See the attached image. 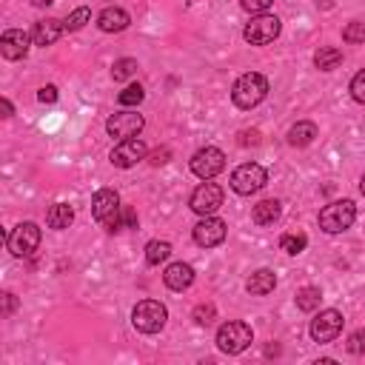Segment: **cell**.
Instances as JSON below:
<instances>
[{
    "label": "cell",
    "instance_id": "obj_39",
    "mask_svg": "<svg viewBox=\"0 0 365 365\" xmlns=\"http://www.w3.org/2000/svg\"><path fill=\"white\" fill-rule=\"evenodd\" d=\"M14 308H17V297H14L11 291H6V294H3V317H11Z\"/></svg>",
    "mask_w": 365,
    "mask_h": 365
},
{
    "label": "cell",
    "instance_id": "obj_34",
    "mask_svg": "<svg viewBox=\"0 0 365 365\" xmlns=\"http://www.w3.org/2000/svg\"><path fill=\"white\" fill-rule=\"evenodd\" d=\"M271 3H274V0H240V6H242L245 11H251V14H265Z\"/></svg>",
    "mask_w": 365,
    "mask_h": 365
},
{
    "label": "cell",
    "instance_id": "obj_20",
    "mask_svg": "<svg viewBox=\"0 0 365 365\" xmlns=\"http://www.w3.org/2000/svg\"><path fill=\"white\" fill-rule=\"evenodd\" d=\"M288 145H294V148H305V145H311L314 143V137H317V123H311V120H299V123H294L291 128H288Z\"/></svg>",
    "mask_w": 365,
    "mask_h": 365
},
{
    "label": "cell",
    "instance_id": "obj_16",
    "mask_svg": "<svg viewBox=\"0 0 365 365\" xmlns=\"http://www.w3.org/2000/svg\"><path fill=\"white\" fill-rule=\"evenodd\" d=\"M117 211H120V194H117L114 188H100V191L91 197V214H94L97 222L108 220V217L117 214Z\"/></svg>",
    "mask_w": 365,
    "mask_h": 365
},
{
    "label": "cell",
    "instance_id": "obj_8",
    "mask_svg": "<svg viewBox=\"0 0 365 365\" xmlns=\"http://www.w3.org/2000/svg\"><path fill=\"white\" fill-rule=\"evenodd\" d=\"M342 325H345V319H342V314L336 311V308H325V311H319L314 319H311V328H308V334H311V339L314 342H334L339 334H342Z\"/></svg>",
    "mask_w": 365,
    "mask_h": 365
},
{
    "label": "cell",
    "instance_id": "obj_21",
    "mask_svg": "<svg viewBox=\"0 0 365 365\" xmlns=\"http://www.w3.org/2000/svg\"><path fill=\"white\" fill-rule=\"evenodd\" d=\"M74 222V208L68 202H54L48 211H46V225L54 228V231H63Z\"/></svg>",
    "mask_w": 365,
    "mask_h": 365
},
{
    "label": "cell",
    "instance_id": "obj_3",
    "mask_svg": "<svg viewBox=\"0 0 365 365\" xmlns=\"http://www.w3.org/2000/svg\"><path fill=\"white\" fill-rule=\"evenodd\" d=\"M356 220V205L354 200H336V202H328L322 211H319V228L325 234H342L354 225Z\"/></svg>",
    "mask_w": 365,
    "mask_h": 365
},
{
    "label": "cell",
    "instance_id": "obj_2",
    "mask_svg": "<svg viewBox=\"0 0 365 365\" xmlns=\"http://www.w3.org/2000/svg\"><path fill=\"white\" fill-rule=\"evenodd\" d=\"M214 342H217V348L222 354H242L254 342V331L242 319H228V322H222L217 328V339Z\"/></svg>",
    "mask_w": 365,
    "mask_h": 365
},
{
    "label": "cell",
    "instance_id": "obj_4",
    "mask_svg": "<svg viewBox=\"0 0 365 365\" xmlns=\"http://www.w3.org/2000/svg\"><path fill=\"white\" fill-rule=\"evenodd\" d=\"M165 319H168V311L157 299H140L134 305V311H131V322H134V328L140 334H157V331H163Z\"/></svg>",
    "mask_w": 365,
    "mask_h": 365
},
{
    "label": "cell",
    "instance_id": "obj_36",
    "mask_svg": "<svg viewBox=\"0 0 365 365\" xmlns=\"http://www.w3.org/2000/svg\"><path fill=\"white\" fill-rule=\"evenodd\" d=\"M37 100L40 103H57V86H43L37 91Z\"/></svg>",
    "mask_w": 365,
    "mask_h": 365
},
{
    "label": "cell",
    "instance_id": "obj_23",
    "mask_svg": "<svg viewBox=\"0 0 365 365\" xmlns=\"http://www.w3.org/2000/svg\"><path fill=\"white\" fill-rule=\"evenodd\" d=\"M339 63H342V51H339L336 46H322V48L314 54V66H317L319 71H334Z\"/></svg>",
    "mask_w": 365,
    "mask_h": 365
},
{
    "label": "cell",
    "instance_id": "obj_37",
    "mask_svg": "<svg viewBox=\"0 0 365 365\" xmlns=\"http://www.w3.org/2000/svg\"><path fill=\"white\" fill-rule=\"evenodd\" d=\"M168 157H171V148H157V151L148 154V163L151 165H163V163H168Z\"/></svg>",
    "mask_w": 365,
    "mask_h": 365
},
{
    "label": "cell",
    "instance_id": "obj_13",
    "mask_svg": "<svg viewBox=\"0 0 365 365\" xmlns=\"http://www.w3.org/2000/svg\"><path fill=\"white\" fill-rule=\"evenodd\" d=\"M225 234H228L225 220H220V217H214V214L202 217V220L194 225V242L202 245V248H217V245L225 240Z\"/></svg>",
    "mask_w": 365,
    "mask_h": 365
},
{
    "label": "cell",
    "instance_id": "obj_7",
    "mask_svg": "<svg viewBox=\"0 0 365 365\" xmlns=\"http://www.w3.org/2000/svg\"><path fill=\"white\" fill-rule=\"evenodd\" d=\"M265 182H268V171L259 163H242V165H237L231 171V188L237 194H242V197L259 191Z\"/></svg>",
    "mask_w": 365,
    "mask_h": 365
},
{
    "label": "cell",
    "instance_id": "obj_31",
    "mask_svg": "<svg viewBox=\"0 0 365 365\" xmlns=\"http://www.w3.org/2000/svg\"><path fill=\"white\" fill-rule=\"evenodd\" d=\"M342 40H345V43H365V23H359V20L348 23V26L342 29Z\"/></svg>",
    "mask_w": 365,
    "mask_h": 365
},
{
    "label": "cell",
    "instance_id": "obj_28",
    "mask_svg": "<svg viewBox=\"0 0 365 365\" xmlns=\"http://www.w3.org/2000/svg\"><path fill=\"white\" fill-rule=\"evenodd\" d=\"M88 20H91V9H88V6H80V9H74V11L63 20V26H66V31H80Z\"/></svg>",
    "mask_w": 365,
    "mask_h": 365
},
{
    "label": "cell",
    "instance_id": "obj_10",
    "mask_svg": "<svg viewBox=\"0 0 365 365\" xmlns=\"http://www.w3.org/2000/svg\"><path fill=\"white\" fill-rule=\"evenodd\" d=\"M222 168H225V154L214 145H205V148L194 151V157H191V171L200 180H214Z\"/></svg>",
    "mask_w": 365,
    "mask_h": 365
},
{
    "label": "cell",
    "instance_id": "obj_38",
    "mask_svg": "<svg viewBox=\"0 0 365 365\" xmlns=\"http://www.w3.org/2000/svg\"><path fill=\"white\" fill-rule=\"evenodd\" d=\"M123 228H137V211L131 205H123Z\"/></svg>",
    "mask_w": 365,
    "mask_h": 365
},
{
    "label": "cell",
    "instance_id": "obj_40",
    "mask_svg": "<svg viewBox=\"0 0 365 365\" xmlns=\"http://www.w3.org/2000/svg\"><path fill=\"white\" fill-rule=\"evenodd\" d=\"M3 111H6L3 117H11V114H14V106H11V103H9L6 97H3Z\"/></svg>",
    "mask_w": 365,
    "mask_h": 365
},
{
    "label": "cell",
    "instance_id": "obj_5",
    "mask_svg": "<svg viewBox=\"0 0 365 365\" xmlns=\"http://www.w3.org/2000/svg\"><path fill=\"white\" fill-rule=\"evenodd\" d=\"M40 225L37 222H20L6 234V248L11 257H31L40 248Z\"/></svg>",
    "mask_w": 365,
    "mask_h": 365
},
{
    "label": "cell",
    "instance_id": "obj_27",
    "mask_svg": "<svg viewBox=\"0 0 365 365\" xmlns=\"http://www.w3.org/2000/svg\"><path fill=\"white\" fill-rule=\"evenodd\" d=\"M305 245H308V237H305L302 231H297V234H282V237H279V248H282L285 254H302Z\"/></svg>",
    "mask_w": 365,
    "mask_h": 365
},
{
    "label": "cell",
    "instance_id": "obj_42",
    "mask_svg": "<svg viewBox=\"0 0 365 365\" xmlns=\"http://www.w3.org/2000/svg\"><path fill=\"white\" fill-rule=\"evenodd\" d=\"M359 191L365 194V174H362V180H359Z\"/></svg>",
    "mask_w": 365,
    "mask_h": 365
},
{
    "label": "cell",
    "instance_id": "obj_35",
    "mask_svg": "<svg viewBox=\"0 0 365 365\" xmlns=\"http://www.w3.org/2000/svg\"><path fill=\"white\" fill-rule=\"evenodd\" d=\"M237 143H240V145H259V131H257V128H251V131L245 128V131L237 134Z\"/></svg>",
    "mask_w": 365,
    "mask_h": 365
},
{
    "label": "cell",
    "instance_id": "obj_15",
    "mask_svg": "<svg viewBox=\"0 0 365 365\" xmlns=\"http://www.w3.org/2000/svg\"><path fill=\"white\" fill-rule=\"evenodd\" d=\"M63 31H66L63 20H57V17H43V20L34 23L31 40H34V46H43V48H46V46H54Z\"/></svg>",
    "mask_w": 365,
    "mask_h": 365
},
{
    "label": "cell",
    "instance_id": "obj_14",
    "mask_svg": "<svg viewBox=\"0 0 365 365\" xmlns=\"http://www.w3.org/2000/svg\"><path fill=\"white\" fill-rule=\"evenodd\" d=\"M29 43H31V34H26L23 29H6L0 34V54L6 60H23L29 54Z\"/></svg>",
    "mask_w": 365,
    "mask_h": 365
},
{
    "label": "cell",
    "instance_id": "obj_1",
    "mask_svg": "<svg viewBox=\"0 0 365 365\" xmlns=\"http://www.w3.org/2000/svg\"><path fill=\"white\" fill-rule=\"evenodd\" d=\"M265 97H268V80H265L259 71H245V74H240V77L234 80V86H231V100H234V106L242 108V111L259 106Z\"/></svg>",
    "mask_w": 365,
    "mask_h": 365
},
{
    "label": "cell",
    "instance_id": "obj_11",
    "mask_svg": "<svg viewBox=\"0 0 365 365\" xmlns=\"http://www.w3.org/2000/svg\"><path fill=\"white\" fill-rule=\"evenodd\" d=\"M148 157V148H145V143L140 140V137H128V140H120L114 148H111V165H117V168H134L140 160H145Z\"/></svg>",
    "mask_w": 365,
    "mask_h": 365
},
{
    "label": "cell",
    "instance_id": "obj_9",
    "mask_svg": "<svg viewBox=\"0 0 365 365\" xmlns=\"http://www.w3.org/2000/svg\"><path fill=\"white\" fill-rule=\"evenodd\" d=\"M220 205H222V188H220L217 182H208V180H202V182L191 191V197H188V208H191L194 214H200V217L214 214Z\"/></svg>",
    "mask_w": 365,
    "mask_h": 365
},
{
    "label": "cell",
    "instance_id": "obj_41",
    "mask_svg": "<svg viewBox=\"0 0 365 365\" xmlns=\"http://www.w3.org/2000/svg\"><path fill=\"white\" fill-rule=\"evenodd\" d=\"M31 3H34V6H40V9H43V6H51V3H54V0H31Z\"/></svg>",
    "mask_w": 365,
    "mask_h": 365
},
{
    "label": "cell",
    "instance_id": "obj_6",
    "mask_svg": "<svg viewBox=\"0 0 365 365\" xmlns=\"http://www.w3.org/2000/svg\"><path fill=\"white\" fill-rule=\"evenodd\" d=\"M279 29H282V23L277 14H257V17H251V23H245L242 37L251 46H268L279 37Z\"/></svg>",
    "mask_w": 365,
    "mask_h": 365
},
{
    "label": "cell",
    "instance_id": "obj_29",
    "mask_svg": "<svg viewBox=\"0 0 365 365\" xmlns=\"http://www.w3.org/2000/svg\"><path fill=\"white\" fill-rule=\"evenodd\" d=\"M143 97H145L143 86H140V83H131V86H125V88L117 94V103L128 108V106H140V103H143Z\"/></svg>",
    "mask_w": 365,
    "mask_h": 365
},
{
    "label": "cell",
    "instance_id": "obj_25",
    "mask_svg": "<svg viewBox=\"0 0 365 365\" xmlns=\"http://www.w3.org/2000/svg\"><path fill=\"white\" fill-rule=\"evenodd\" d=\"M168 254H171V242L168 240H151L145 245V262L148 265H160L163 259H168Z\"/></svg>",
    "mask_w": 365,
    "mask_h": 365
},
{
    "label": "cell",
    "instance_id": "obj_26",
    "mask_svg": "<svg viewBox=\"0 0 365 365\" xmlns=\"http://www.w3.org/2000/svg\"><path fill=\"white\" fill-rule=\"evenodd\" d=\"M134 74H137V60H134V57H120V60H114V66H111V77H114L117 83L131 80Z\"/></svg>",
    "mask_w": 365,
    "mask_h": 365
},
{
    "label": "cell",
    "instance_id": "obj_24",
    "mask_svg": "<svg viewBox=\"0 0 365 365\" xmlns=\"http://www.w3.org/2000/svg\"><path fill=\"white\" fill-rule=\"evenodd\" d=\"M319 299H322V291L317 285H305V288L297 291V308L299 311H317Z\"/></svg>",
    "mask_w": 365,
    "mask_h": 365
},
{
    "label": "cell",
    "instance_id": "obj_17",
    "mask_svg": "<svg viewBox=\"0 0 365 365\" xmlns=\"http://www.w3.org/2000/svg\"><path fill=\"white\" fill-rule=\"evenodd\" d=\"M128 23H131V17H128V11L120 9V6H108V9H103V11L97 14V29L106 31V34L123 31V29H128Z\"/></svg>",
    "mask_w": 365,
    "mask_h": 365
},
{
    "label": "cell",
    "instance_id": "obj_30",
    "mask_svg": "<svg viewBox=\"0 0 365 365\" xmlns=\"http://www.w3.org/2000/svg\"><path fill=\"white\" fill-rule=\"evenodd\" d=\"M191 317H194V322H197V325H211V322H214V317H217V308H214L211 302H200V305L194 308V314H191Z\"/></svg>",
    "mask_w": 365,
    "mask_h": 365
},
{
    "label": "cell",
    "instance_id": "obj_32",
    "mask_svg": "<svg viewBox=\"0 0 365 365\" xmlns=\"http://www.w3.org/2000/svg\"><path fill=\"white\" fill-rule=\"evenodd\" d=\"M345 348H348V354H365V328H359V331H354L351 336H348V342H345Z\"/></svg>",
    "mask_w": 365,
    "mask_h": 365
},
{
    "label": "cell",
    "instance_id": "obj_18",
    "mask_svg": "<svg viewBox=\"0 0 365 365\" xmlns=\"http://www.w3.org/2000/svg\"><path fill=\"white\" fill-rule=\"evenodd\" d=\"M163 282L171 288V291H185L191 282H194V268L188 265V262H171L168 268H165V274H163Z\"/></svg>",
    "mask_w": 365,
    "mask_h": 365
},
{
    "label": "cell",
    "instance_id": "obj_12",
    "mask_svg": "<svg viewBox=\"0 0 365 365\" xmlns=\"http://www.w3.org/2000/svg\"><path fill=\"white\" fill-rule=\"evenodd\" d=\"M143 125H145V120H143V114H137V111H117V114H111V117L106 120V131H108L111 137H117V140L137 137V134L143 131Z\"/></svg>",
    "mask_w": 365,
    "mask_h": 365
},
{
    "label": "cell",
    "instance_id": "obj_22",
    "mask_svg": "<svg viewBox=\"0 0 365 365\" xmlns=\"http://www.w3.org/2000/svg\"><path fill=\"white\" fill-rule=\"evenodd\" d=\"M279 211H282L279 200H259V202L254 205V211H251V220H254L257 225H274V222L279 220Z\"/></svg>",
    "mask_w": 365,
    "mask_h": 365
},
{
    "label": "cell",
    "instance_id": "obj_33",
    "mask_svg": "<svg viewBox=\"0 0 365 365\" xmlns=\"http://www.w3.org/2000/svg\"><path fill=\"white\" fill-rule=\"evenodd\" d=\"M351 97L356 103H365V68L354 74V80H351Z\"/></svg>",
    "mask_w": 365,
    "mask_h": 365
},
{
    "label": "cell",
    "instance_id": "obj_19",
    "mask_svg": "<svg viewBox=\"0 0 365 365\" xmlns=\"http://www.w3.org/2000/svg\"><path fill=\"white\" fill-rule=\"evenodd\" d=\"M277 288V274L271 268H257L248 279H245V291L254 294V297H265Z\"/></svg>",
    "mask_w": 365,
    "mask_h": 365
}]
</instances>
